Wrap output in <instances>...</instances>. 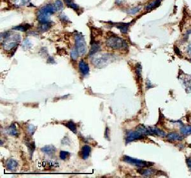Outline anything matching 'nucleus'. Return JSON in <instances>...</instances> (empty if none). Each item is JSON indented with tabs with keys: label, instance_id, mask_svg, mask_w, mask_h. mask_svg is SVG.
<instances>
[{
	"label": "nucleus",
	"instance_id": "obj_1",
	"mask_svg": "<svg viewBox=\"0 0 191 178\" xmlns=\"http://www.w3.org/2000/svg\"><path fill=\"white\" fill-rule=\"evenodd\" d=\"M2 35L3 36H1V37L3 36L4 38L3 46L6 51H11L16 47L21 41V36L18 34L11 35L10 32H5Z\"/></svg>",
	"mask_w": 191,
	"mask_h": 178
},
{
	"label": "nucleus",
	"instance_id": "obj_2",
	"mask_svg": "<svg viewBox=\"0 0 191 178\" xmlns=\"http://www.w3.org/2000/svg\"><path fill=\"white\" fill-rule=\"evenodd\" d=\"M56 9L54 4H48L41 8L38 12V19L41 24L51 22L50 17L55 13Z\"/></svg>",
	"mask_w": 191,
	"mask_h": 178
},
{
	"label": "nucleus",
	"instance_id": "obj_3",
	"mask_svg": "<svg viewBox=\"0 0 191 178\" xmlns=\"http://www.w3.org/2000/svg\"><path fill=\"white\" fill-rule=\"evenodd\" d=\"M113 61V56L110 54H102L95 56L92 59V63L98 68H103L108 65Z\"/></svg>",
	"mask_w": 191,
	"mask_h": 178
},
{
	"label": "nucleus",
	"instance_id": "obj_4",
	"mask_svg": "<svg viewBox=\"0 0 191 178\" xmlns=\"http://www.w3.org/2000/svg\"><path fill=\"white\" fill-rule=\"evenodd\" d=\"M108 47L113 49H124L127 47V44L125 41L117 36H110L106 42Z\"/></svg>",
	"mask_w": 191,
	"mask_h": 178
},
{
	"label": "nucleus",
	"instance_id": "obj_5",
	"mask_svg": "<svg viewBox=\"0 0 191 178\" xmlns=\"http://www.w3.org/2000/svg\"><path fill=\"white\" fill-rule=\"evenodd\" d=\"M122 160L127 163H129L131 164V165L137 166L141 168L149 167L154 165V163L152 162L142 160H138L128 156H124L122 158Z\"/></svg>",
	"mask_w": 191,
	"mask_h": 178
},
{
	"label": "nucleus",
	"instance_id": "obj_6",
	"mask_svg": "<svg viewBox=\"0 0 191 178\" xmlns=\"http://www.w3.org/2000/svg\"><path fill=\"white\" fill-rule=\"evenodd\" d=\"M75 39L76 49L77 51H78L79 54L80 56L84 55L87 51V46H86V43L84 36L79 33L75 35Z\"/></svg>",
	"mask_w": 191,
	"mask_h": 178
},
{
	"label": "nucleus",
	"instance_id": "obj_7",
	"mask_svg": "<svg viewBox=\"0 0 191 178\" xmlns=\"http://www.w3.org/2000/svg\"><path fill=\"white\" fill-rule=\"evenodd\" d=\"M145 137L146 136L138 129H136V130H131L127 132L126 136V143L127 144L133 142L134 140L142 139L145 138Z\"/></svg>",
	"mask_w": 191,
	"mask_h": 178
},
{
	"label": "nucleus",
	"instance_id": "obj_8",
	"mask_svg": "<svg viewBox=\"0 0 191 178\" xmlns=\"http://www.w3.org/2000/svg\"><path fill=\"white\" fill-rule=\"evenodd\" d=\"M166 139L169 142H175V141H181L184 139V137L181 135L175 132H171L166 135Z\"/></svg>",
	"mask_w": 191,
	"mask_h": 178
},
{
	"label": "nucleus",
	"instance_id": "obj_9",
	"mask_svg": "<svg viewBox=\"0 0 191 178\" xmlns=\"http://www.w3.org/2000/svg\"><path fill=\"white\" fill-rule=\"evenodd\" d=\"M139 174L141 175L144 176L145 177H149L152 176V175L156 174V171L153 168H140L139 170L137 171Z\"/></svg>",
	"mask_w": 191,
	"mask_h": 178
},
{
	"label": "nucleus",
	"instance_id": "obj_10",
	"mask_svg": "<svg viewBox=\"0 0 191 178\" xmlns=\"http://www.w3.org/2000/svg\"><path fill=\"white\" fill-rule=\"evenodd\" d=\"M18 167V162L13 160L12 158H10L8 160V161L7 162V169L14 172L17 170V168Z\"/></svg>",
	"mask_w": 191,
	"mask_h": 178
},
{
	"label": "nucleus",
	"instance_id": "obj_11",
	"mask_svg": "<svg viewBox=\"0 0 191 178\" xmlns=\"http://www.w3.org/2000/svg\"><path fill=\"white\" fill-rule=\"evenodd\" d=\"M41 151H42L44 153L49 155V156H51V155L55 154L56 151V149L54 146L48 145V146H45L41 148Z\"/></svg>",
	"mask_w": 191,
	"mask_h": 178
},
{
	"label": "nucleus",
	"instance_id": "obj_12",
	"mask_svg": "<svg viewBox=\"0 0 191 178\" xmlns=\"http://www.w3.org/2000/svg\"><path fill=\"white\" fill-rule=\"evenodd\" d=\"M91 152V148H90L89 146L88 145H85L82 148L81 151V157L84 160H87L89 155L90 153Z\"/></svg>",
	"mask_w": 191,
	"mask_h": 178
},
{
	"label": "nucleus",
	"instance_id": "obj_13",
	"mask_svg": "<svg viewBox=\"0 0 191 178\" xmlns=\"http://www.w3.org/2000/svg\"><path fill=\"white\" fill-rule=\"evenodd\" d=\"M79 69L84 75H87L89 72V65L83 60H81L79 63Z\"/></svg>",
	"mask_w": 191,
	"mask_h": 178
},
{
	"label": "nucleus",
	"instance_id": "obj_14",
	"mask_svg": "<svg viewBox=\"0 0 191 178\" xmlns=\"http://www.w3.org/2000/svg\"><path fill=\"white\" fill-rule=\"evenodd\" d=\"M181 80H182L183 84L186 88V90L189 93L191 90V75H185V77Z\"/></svg>",
	"mask_w": 191,
	"mask_h": 178
},
{
	"label": "nucleus",
	"instance_id": "obj_15",
	"mask_svg": "<svg viewBox=\"0 0 191 178\" xmlns=\"http://www.w3.org/2000/svg\"><path fill=\"white\" fill-rule=\"evenodd\" d=\"M7 134L10 135L13 137H17L19 136V131L17 130V128L15 125V124H12L10 126H9L7 129Z\"/></svg>",
	"mask_w": 191,
	"mask_h": 178
},
{
	"label": "nucleus",
	"instance_id": "obj_16",
	"mask_svg": "<svg viewBox=\"0 0 191 178\" xmlns=\"http://www.w3.org/2000/svg\"><path fill=\"white\" fill-rule=\"evenodd\" d=\"M100 49H101V46L99 43L98 42H94L92 44L91 49H90V51L89 52V55L90 56H93L95 53H97Z\"/></svg>",
	"mask_w": 191,
	"mask_h": 178
},
{
	"label": "nucleus",
	"instance_id": "obj_17",
	"mask_svg": "<svg viewBox=\"0 0 191 178\" xmlns=\"http://www.w3.org/2000/svg\"><path fill=\"white\" fill-rule=\"evenodd\" d=\"M130 24L128 23H120L115 24V26L117 28H119L122 33H127L129 30V26Z\"/></svg>",
	"mask_w": 191,
	"mask_h": 178
},
{
	"label": "nucleus",
	"instance_id": "obj_18",
	"mask_svg": "<svg viewBox=\"0 0 191 178\" xmlns=\"http://www.w3.org/2000/svg\"><path fill=\"white\" fill-rule=\"evenodd\" d=\"M64 1H65V3L66 4V5H67V7L72 8L75 11H78L80 9V7L72 0H64Z\"/></svg>",
	"mask_w": 191,
	"mask_h": 178
},
{
	"label": "nucleus",
	"instance_id": "obj_19",
	"mask_svg": "<svg viewBox=\"0 0 191 178\" xmlns=\"http://www.w3.org/2000/svg\"><path fill=\"white\" fill-rule=\"evenodd\" d=\"M65 126H66L68 129H69L71 131L73 132L74 134H76L77 128H76V124L73 121H68V122L65 123Z\"/></svg>",
	"mask_w": 191,
	"mask_h": 178
},
{
	"label": "nucleus",
	"instance_id": "obj_20",
	"mask_svg": "<svg viewBox=\"0 0 191 178\" xmlns=\"http://www.w3.org/2000/svg\"><path fill=\"white\" fill-rule=\"evenodd\" d=\"M161 2V0H154V1H152L148 4H147V6L146 7V10H152V9H154L155 8L157 7L158 6H159Z\"/></svg>",
	"mask_w": 191,
	"mask_h": 178
},
{
	"label": "nucleus",
	"instance_id": "obj_21",
	"mask_svg": "<svg viewBox=\"0 0 191 178\" xmlns=\"http://www.w3.org/2000/svg\"><path fill=\"white\" fill-rule=\"evenodd\" d=\"M181 134L184 135H189L191 134V126H181L180 128Z\"/></svg>",
	"mask_w": 191,
	"mask_h": 178
},
{
	"label": "nucleus",
	"instance_id": "obj_22",
	"mask_svg": "<svg viewBox=\"0 0 191 178\" xmlns=\"http://www.w3.org/2000/svg\"><path fill=\"white\" fill-rule=\"evenodd\" d=\"M25 144L28 147V151L29 152V154L31 155V157H32V154H33L35 149V145L34 142H30L29 140H27L25 141Z\"/></svg>",
	"mask_w": 191,
	"mask_h": 178
},
{
	"label": "nucleus",
	"instance_id": "obj_23",
	"mask_svg": "<svg viewBox=\"0 0 191 178\" xmlns=\"http://www.w3.org/2000/svg\"><path fill=\"white\" fill-rule=\"evenodd\" d=\"M31 28V26L29 24H24V25H19L13 27L12 28L14 30H18L20 31H26L28 30H29Z\"/></svg>",
	"mask_w": 191,
	"mask_h": 178
},
{
	"label": "nucleus",
	"instance_id": "obj_24",
	"mask_svg": "<svg viewBox=\"0 0 191 178\" xmlns=\"http://www.w3.org/2000/svg\"><path fill=\"white\" fill-rule=\"evenodd\" d=\"M52 26V23L51 22H48V23H45V24H41V26H40L39 30L42 32L47 31L50 29V28Z\"/></svg>",
	"mask_w": 191,
	"mask_h": 178
},
{
	"label": "nucleus",
	"instance_id": "obj_25",
	"mask_svg": "<svg viewBox=\"0 0 191 178\" xmlns=\"http://www.w3.org/2000/svg\"><path fill=\"white\" fill-rule=\"evenodd\" d=\"M54 7H55L56 11H61L63 8V3L60 0H56V2L54 4Z\"/></svg>",
	"mask_w": 191,
	"mask_h": 178
},
{
	"label": "nucleus",
	"instance_id": "obj_26",
	"mask_svg": "<svg viewBox=\"0 0 191 178\" xmlns=\"http://www.w3.org/2000/svg\"><path fill=\"white\" fill-rule=\"evenodd\" d=\"M70 153L67 151H61L60 153V157L62 160H66L70 158Z\"/></svg>",
	"mask_w": 191,
	"mask_h": 178
},
{
	"label": "nucleus",
	"instance_id": "obj_27",
	"mask_svg": "<svg viewBox=\"0 0 191 178\" xmlns=\"http://www.w3.org/2000/svg\"><path fill=\"white\" fill-rule=\"evenodd\" d=\"M31 45L32 44L30 42V41L28 38H26L24 40L23 44H22V48L24 50H28L31 47Z\"/></svg>",
	"mask_w": 191,
	"mask_h": 178
},
{
	"label": "nucleus",
	"instance_id": "obj_28",
	"mask_svg": "<svg viewBox=\"0 0 191 178\" xmlns=\"http://www.w3.org/2000/svg\"><path fill=\"white\" fill-rule=\"evenodd\" d=\"M70 54H71V58L73 61H76L77 58H78V57H79V53H78V51H77L76 48L72 50V51H71Z\"/></svg>",
	"mask_w": 191,
	"mask_h": 178
},
{
	"label": "nucleus",
	"instance_id": "obj_29",
	"mask_svg": "<svg viewBox=\"0 0 191 178\" xmlns=\"http://www.w3.org/2000/svg\"><path fill=\"white\" fill-rule=\"evenodd\" d=\"M141 8L140 7H134L130 9L128 11H127V13H129V14H131V15H134L136 13H137L138 12H140Z\"/></svg>",
	"mask_w": 191,
	"mask_h": 178
},
{
	"label": "nucleus",
	"instance_id": "obj_30",
	"mask_svg": "<svg viewBox=\"0 0 191 178\" xmlns=\"http://www.w3.org/2000/svg\"><path fill=\"white\" fill-rule=\"evenodd\" d=\"M30 0H16V4L18 5H24L28 3Z\"/></svg>",
	"mask_w": 191,
	"mask_h": 178
},
{
	"label": "nucleus",
	"instance_id": "obj_31",
	"mask_svg": "<svg viewBox=\"0 0 191 178\" xmlns=\"http://www.w3.org/2000/svg\"><path fill=\"white\" fill-rule=\"evenodd\" d=\"M35 127L33 125H29L28 126V131L31 135H33L35 131Z\"/></svg>",
	"mask_w": 191,
	"mask_h": 178
},
{
	"label": "nucleus",
	"instance_id": "obj_32",
	"mask_svg": "<svg viewBox=\"0 0 191 178\" xmlns=\"http://www.w3.org/2000/svg\"><path fill=\"white\" fill-rule=\"evenodd\" d=\"M186 163H187V165L191 172V158H187L186 159Z\"/></svg>",
	"mask_w": 191,
	"mask_h": 178
},
{
	"label": "nucleus",
	"instance_id": "obj_33",
	"mask_svg": "<svg viewBox=\"0 0 191 178\" xmlns=\"http://www.w3.org/2000/svg\"><path fill=\"white\" fill-rule=\"evenodd\" d=\"M187 52L189 55L190 56H191V43L188 45V47H187Z\"/></svg>",
	"mask_w": 191,
	"mask_h": 178
},
{
	"label": "nucleus",
	"instance_id": "obj_34",
	"mask_svg": "<svg viewBox=\"0 0 191 178\" xmlns=\"http://www.w3.org/2000/svg\"><path fill=\"white\" fill-rule=\"evenodd\" d=\"M108 132H110V130H109L108 128V127H107L106 131H105V133H104V137H106L107 139H108V138H109V136H108Z\"/></svg>",
	"mask_w": 191,
	"mask_h": 178
},
{
	"label": "nucleus",
	"instance_id": "obj_35",
	"mask_svg": "<svg viewBox=\"0 0 191 178\" xmlns=\"http://www.w3.org/2000/svg\"><path fill=\"white\" fill-rule=\"evenodd\" d=\"M61 21H69V19H68V18L66 16H65V15H62V16H61Z\"/></svg>",
	"mask_w": 191,
	"mask_h": 178
},
{
	"label": "nucleus",
	"instance_id": "obj_36",
	"mask_svg": "<svg viewBox=\"0 0 191 178\" xmlns=\"http://www.w3.org/2000/svg\"><path fill=\"white\" fill-rule=\"evenodd\" d=\"M47 61L49 63H54V58L52 57H49Z\"/></svg>",
	"mask_w": 191,
	"mask_h": 178
},
{
	"label": "nucleus",
	"instance_id": "obj_37",
	"mask_svg": "<svg viewBox=\"0 0 191 178\" xmlns=\"http://www.w3.org/2000/svg\"><path fill=\"white\" fill-rule=\"evenodd\" d=\"M189 146H190V148H191V144H189Z\"/></svg>",
	"mask_w": 191,
	"mask_h": 178
},
{
	"label": "nucleus",
	"instance_id": "obj_38",
	"mask_svg": "<svg viewBox=\"0 0 191 178\" xmlns=\"http://www.w3.org/2000/svg\"><path fill=\"white\" fill-rule=\"evenodd\" d=\"M190 61H191V59H190Z\"/></svg>",
	"mask_w": 191,
	"mask_h": 178
}]
</instances>
